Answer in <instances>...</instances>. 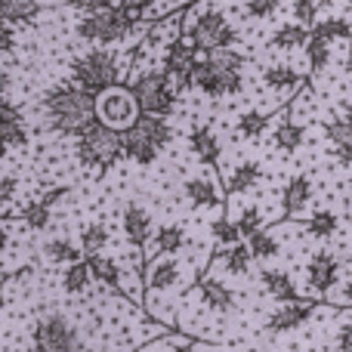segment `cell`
Returning <instances> with one entry per match:
<instances>
[{"instance_id":"cell-16","label":"cell","mask_w":352,"mask_h":352,"mask_svg":"<svg viewBox=\"0 0 352 352\" xmlns=\"http://www.w3.org/2000/svg\"><path fill=\"white\" fill-rule=\"evenodd\" d=\"M198 294H201V300H204L207 309L217 312V316H226V312H232V306H235V294H232L223 281H213V278L201 281Z\"/></svg>"},{"instance_id":"cell-6","label":"cell","mask_w":352,"mask_h":352,"mask_svg":"<svg viewBox=\"0 0 352 352\" xmlns=\"http://www.w3.org/2000/svg\"><path fill=\"white\" fill-rule=\"evenodd\" d=\"M78 158L84 167H96V170L111 167L121 158V130L93 121L78 133Z\"/></svg>"},{"instance_id":"cell-14","label":"cell","mask_w":352,"mask_h":352,"mask_svg":"<svg viewBox=\"0 0 352 352\" xmlns=\"http://www.w3.org/2000/svg\"><path fill=\"white\" fill-rule=\"evenodd\" d=\"M124 232H127L130 244H136V248H142V244L148 241V235H152V217H148V210L142 204H127L124 207Z\"/></svg>"},{"instance_id":"cell-41","label":"cell","mask_w":352,"mask_h":352,"mask_svg":"<svg viewBox=\"0 0 352 352\" xmlns=\"http://www.w3.org/2000/svg\"><path fill=\"white\" fill-rule=\"evenodd\" d=\"M291 12H294V19H297V25H312L316 22V12H318V0H294V6H291Z\"/></svg>"},{"instance_id":"cell-33","label":"cell","mask_w":352,"mask_h":352,"mask_svg":"<svg viewBox=\"0 0 352 352\" xmlns=\"http://www.w3.org/2000/svg\"><path fill=\"white\" fill-rule=\"evenodd\" d=\"M306 56H309V68L312 72H324L328 68V62H331V43L324 41V37H318V34H312L309 31V37H306Z\"/></svg>"},{"instance_id":"cell-30","label":"cell","mask_w":352,"mask_h":352,"mask_svg":"<svg viewBox=\"0 0 352 352\" xmlns=\"http://www.w3.org/2000/svg\"><path fill=\"white\" fill-rule=\"evenodd\" d=\"M306 37H309V31H306L303 25L285 22L278 31H275L272 47H275V50H297V47H303V43H306Z\"/></svg>"},{"instance_id":"cell-34","label":"cell","mask_w":352,"mask_h":352,"mask_svg":"<svg viewBox=\"0 0 352 352\" xmlns=\"http://www.w3.org/2000/svg\"><path fill=\"white\" fill-rule=\"evenodd\" d=\"M312 34L324 37V41H349V19H322V22H312Z\"/></svg>"},{"instance_id":"cell-13","label":"cell","mask_w":352,"mask_h":352,"mask_svg":"<svg viewBox=\"0 0 352 352\" xmlns=\"http://www.w3.org/2000/svg\"><path fill=\"white\" fill-rule=\"evenodd\" d=\"M28 142V130H25V118L6 96H0V155L10 148H22Z\"/></svg>"},{"instance_id":"cell-35","label":"cell","mask_w":352,"mask_h":352,"mask_svg":"<svg viewBox=\"0 0 352 352\" xmlns=\"http://www.w3.org/2000/svg\"><path fill=\"white\" fill-rule=\"evenodd\" d=\"M87 285H90V269H87V263L84 260L68 263L65 275H62V287H65V294H80V291H87Z\"/></svg>"},{"instance_id":"cell-43","label":"cell","mask_w":352,"mask_h":352,"mask_svg":"<svg viewBox=\"0 0 352 352\" xmlns=\"http://www.w3.org/2000/svg\"><path fill=\"white\" fill-rule=\"evenodd\" d=\"M213 238H217V241H223V244L241 241V235H238V229H235V223H232V219H217V223H213Z\"/></svg>"},{"instance_id":"cell-28","label":"cell","mask_w":352,"mask_h":352,"mask_svg":"<svg viewBox=\"0 0 352 352\" xmlns=\"http://www.w3.org/2000/svg\"><path fill=\"white\" fill-rule=\"evenodd\" d=\"M328 136H331V142H334V148H337L340 164L349 167V115L328 121Z\"/></svg>"},{"instance_id":"cell-2","label":"cell","mask_w":352,"mask_h":352,"mask_svg":"<svg viewBox=\"0 0 352 352\" xmlns=\"http://www.w3.org/2000/svg\"><path fill=\"white\" fill-rule=\"evenodd\" d=\"M43 115L56 133L78 136L96 121V102H93V93L74 84H62L43 93Z\"/></svg>"},{"instance_id":"cell-15","label":"cell","mask_w":352,"mask_h":352,"mask_svg":"<svg viewBox=\"0 0 352 352\" xmlns=\"http://www.w3.org/2000/svg\"><path fill=\"white\" fill-rule=\"evenodd\" d=\"M337 275H340V263H337L334 254L322 250V254L312 256V263H309V285L316 287V291H328V287L337 281Z\"/></svg>"},{"instance_id":"cell-48","label":"cell","mask_w":352,"mask_h":352,"mask_svg":"<svg viewBox=\"0 0 352 352\" xmlns=\"http://www.w3.org/2000/svg\"><path fill=\"white\" fill-rule=\"evenodd\" d=\"M337 349H340V352H352V334H349V324H343L340 334H337Z\"/></svg>"},{"instance_id":"cell-51","label":"cell","mask_w":352,"mask_h":352,"mask_svg":"<svg viewBox=\"0 0 352 352\" xmlns=\"http://www.w3.org/2000/svg\"><path fill=\"white\" fill-rule=\"evenodd\" d=\"M6 244H10V235H6V229H3V226H0V256H3Z\"/></svg>"},{"instance_id":"cell-42","label":"cell","mask_w":352,"mask_h":352,"mask_svg":"<svg viewBox=\"0 0 352 352\" xmlns=\"http://www.w3.org/2000/svg\"><path fill=\"white\" fill-rule=\"evenodd\" d=\"M281 0H244V12L250 19H269L275 10H278Z\"/></svg>"},{"instance_id":"cell-46","label":"cell","mask_w":352,"mask_h":352,"mask_svg":"<svg viewBox=\"0 0 352 352\" xmlns=\"http://www.w3.org/2000/svg\"><path fill=\"white\" fill-rule=\"evenodd\" d=\"M12 47H16V31H12V25L0 22V56L12 53Z\"/></svg>"},{"instance_id":"cell-9","label":"cell","mask_w":352,"mask_h":352,"mask_svg":"<svg viewBox=\"0 0 352 352\" xmlns=\"http://www.w3.org/2000/svg\"><path fill=\"white\" fill-rule=\"evenodd\" d=\"M93 102H96V121L105 124V127H115V130L130 127V124H133V118L140 115V109H136L130 90H127V87H121V84L105 87L102 93H96V96H93Z\"/></svg>"},{"instance_id":"cell-25","label":"cell","mask_w":352,"mask_h":352,"mask_svg":"<svg viewBox=\"0 0 352 352\" xmlns=\"http://www.w3.org/2000/svg\"><path fill=\"white\" fill-rule=\"evenodd\" d=\"M244 248H248L250 260H272V256H278V241H275V235L266 229L250 232Z\"/></svg>"},{"instance_id":"cell-40","label":"cell","mask_w":352,"mask_h":352,"mask_svg":"<svg viewBox=\"0 0 352 352\" xmlns=\"http://www.w3.org/2000/svg\"><path fill=\"white\" fill-rule=\"evenodd\" d=\"M235 229H238V235L241 238H248L250 232L263 229V213L256 210V207H244V213L235 219Z\"/></svg>"},{"instance_id":"cell-10","label":"cell","mask_w":352,"mask_h":352,"mask_svg":"<svg viewBox=\"0 0 352 352\" xmlns=\"http://www.w3.org/2000/svg\"><path fill=\"white\" fill-rule=\"evenodd\" d=\"M80 334L65 316H47L34 328V352H78Z\"/></svg>"},{"instance_id":"cell-38","label":"cell","mask_w":352,"mask_h":352,"mask_svg":"<svg viewBox=\"0 0 352 352\" xmlns=\"http://www.w3.org/2000/svg\"><path fill=\"white\" fill-rule=\"evenodd\" d=\"M306 229H309L316 238H331L337 229H340V219H337L331 210H318L316 217L306 223Z\"/></svg>"},{"instance_id":"cell-52","label":"cell","mask_w":352,"mask_h":352,"mask_svg":"<svg viewBox=\"0 0 352 352\" xmlns=\"http://www.w3.org/2000/svg\"><path fill=\"white\" fill-rule=\"evenodd\" d=\"M78 352H90V349H84V346H80V349H78Z\"/></svg>"},{"instance_id":"cell-37","label":"cell","mask_w":352,"mask_h":352,"mask_svg":"<svg viewBox=\"0 0 352 352\" xmlns=\"http://www.w3.org/2000/svg\"><path fill=\"white\" fill-rule=\"evenodd\" d=\"M105 244H109L105 226H87V229L80 232V254H99Z\"/></svg>"},{"instance_id":"cell-24","label":"cell","mask_w":352,"mask_h":352,"mask_svg":"<svg viewBox=\"0 0 352 352\" xmlns=\"http://www.w3.org/2000/svg\"><path fill=\"white\" fill-rule=\"evenodd\" d=\"M87 269H90V275L96 281H102V285L109 287H118L121 285V269H118L115 260H109V256H99V254H87Z\"/></svg>"},{"instance_id":"cell-20","label":"cell","mask_w":352,"mask_h":352,"mask_svg":"<svg viewBox=\"0 0 352 352\" xmlns=\"http://www.w3.org/2000/svg\"><path fill=\"white\" fill-rule=\"evenodd\" d=\"M263 84L275 93H291L294 87L303 84V78L291 65H269V68H263Z\"/></svg>"},{"instance_id":"cell-44","label":"cell","mask_w":352,"mask_h":352,"mask_svg":"<svg viewBox=\"0 0 352 352\" xmlns=\"http://www.w3.org/2000/svg\"><path fill=\"white\" fill-rule=\"evenodd\" d=\"M152 3V0H118V6H121L124 12H127L133 22H140L142 19V12H146V6Z\"/></svg>"},{"instance_id":"cell-11","label":"cell","mask_w":352,"mask_h":352,"mask_svg":"<svg viewBox=\"0 0 352 352\" xmlns=\"http://www.w3.org/2000/svg\"><path fill=\"white\" fill-rule=\"evenodd\" d=\"M195 59H198V50H195V43L188 41L186 34H179L170 47H167V53H164V74L173 80L176 90H186V87H188V72H192Z\"/></svg>"},{"instance_id":"cell-7","label":"cell","mask_w":352,"mask_h":352,"mask_svg":"<svg viewBox=\"0 0 352 352\" xmlns=\"http://www.w3.org/2000/svg\"><path fill=\"white\" fill-rule=\"evenodd\" d=\"M182 34L195 43L198 53L229 50V47H235V41H238L235 25H232L229 19H226L223 12H217V10H204V12H198L195 19H188V25H186Z\"/></svg>"},{"instance_id":"cell-23","label":"cell","mask_w":352,"mask_h":352,"mask_svg":"<svg viewBox=\"0 0 352 352\" xmlns=\"http://www.w3.org/2000/svg\"><path fill=\"white\" fill-rule=\"evenodd\" d=\"M263 287H266L269 294H272L275 300H297V287H294V278L287 272H281V269H266V272L260 275Z\"/></svg>"},{"instance_id":"cell-29","label":"cell","mask_w":352,"mask_h":352,"mask_svg":"<svg viewBox=\"0 0 352 352\" xmlns=\"http://www.w3.org/2000/svg\"><path fill=\"white\" fill-rule=\"evenodd\" d=\"M266 127H269V115H266V111L250 109V111H244V115L238 118L235 133L244 136V140H260V136L266 133Z\"/></svg>"},{"instance_id":"cell-18","label":"cell","mask_w":352,"mask_h":352,"mask_svg":"<svg viewBox=\"0 0 352 352\" xmlns=\"http://www.w3.org/2000/svg\"><path fill=\"white\" fill-rule=\"evenodd\" d=\"M188 146H192V152L198 155L204 164H217L219 161V140L210 127H195L192 133H188Z\"/></svg>"},{"instance_id":"cell-47","label":"cell","mask_w":352,"mask_h":352,"mask_svg":"<svg viewBox=\"0 0 352 352\" xmlns=\"http://www.w3.org/2000/svg\"><path fill=\"white\" fill-rule=\"evenodd\" d=\"M65 3L74 6V10L90 12V10H102V6H115V0H65Z\"/></svg>"},{"instance_id":"cell-12","label":"cell","mask_w":352,"mask_h":352,"mask_svg":"<svg viewBox=\"0 0 352 352\" xmlns=\"http://www.w3.org/2000/svg\"><path fill=\"white\" fill-rule=\"evenodd\" d=\"M316 312H318V303H309V300H287V306H278V309L269 316L266 331H272V334L297 331L300 324H306Z\"/></svg>"},{"instance_id":"cell-32","label":"cell","mask_w":352,"mask_h":352,"mask_svg":"<svg viewBox=\"0 0 352 352\" xmlns=\"http://www.w3.org/2000/svg\"><path fill=\"white\" fill-rule=\"evenodd\" d=\"M217 260L223 263L232 275H244V272H248V266H250V254H248V248H244L241 241L226 244V250H223V254H217Z\"/></svg>"},{"instance_id":"cell-39","label":"cell","mask_w":352,"mask_h":352,"mask_svg":"<svg viewBox=\"0 0 352 352\" xmlns=\"http://www.w3.org/2000/svg\"><path fill=\"white\" fill-rule=\"evenodd\" d=\"M22 219L31 226V229H37V232L47 229V223H50V204L43 198L41 201H31V204L22 210Z\"/></svg>"},{"instance_id":"cell-53","label":"cell","mask_w":352,"mask_h":352,"mask_svg":"<svg viewBox=\"0 0 352 352\" xmlns=\"http://www.w3.org/2000/svg\"><path fill=\"white\" fill-rule=\"evenodd\" d=\"M31 352H34V349H31Z\"/></svg>"},{"instance_id":"cell-3","label":"cell","mask_w":352,"mask_h":352,"mask_svg":"<svg viewBox=\"0 0 352 352\" xmlns=\"http://www.w3.org/2000/svg\"><path fill=\"white\" fill-rule=\"evenodd\" d=\"M170 140H173V130L164 118L142 115L140 111V115L133 118V124L121 130V155L130 161H136V164L148 167V164H155V158H158L167 146H170Z\"/></svg>"},{"instance_id":"cell-22","label":"cell","mask_w":352,"mask_h":352,"mask_svg":"<svg viewBox=\"0 0 352 352\" xmlns=\"http://www.w3.org/2000/svg\"><path fill=\"white\" fill-rule=\"evenodd\" d=\"M176 281H179V263L173 256H164L148 269V287L152 291H170Z\"/></svg>"},{"instance_id":"cell-17","label":"cell","mask_w":352,"mask_h":352,"mask_svg":"<svg viewBox=\"0 0 352 352\" xmlns=\"http://www.w3.org/2000/svg\"><path fill=\"white\" fill-rule=\"evenodd\" d=\"M312 195H316V188H312V179H309V176H294V179L285 186V195H281V207H285V213H297V210H303V207L309 204Z\"/></svg>"},{"instance_id":"cell-50","label":"cell","mask_w":352,"mask_h":352,"mask_svg":"<svg viewBox=\"0 0 352 352\" xmlns=\"http://www.w3.org/2000/svg\"><path fill=\"white\" fill-rule=\"evenodd\" d=\"M167 352H195V343H176V346H170Z\"/></svg>"},{"instance_id":"cell-8","label":"cell","mask_w":352,"mask_h":352,"mask_svg":"<svg viewBox=\"0 0 352 352\" xmlns=\"http://www.w3.org/2000/svg\"><path fill=\"white\" fill-rule=\"evenodd\" d=\"M136 28V22L121 10V6H102L90 10L78 19V34L87 43H118Z\"/></svg>"},{"instance_id":"cell-4","label":"cell","mask_w":352,"mask_h":352,"mask_svg":"<svg viewBox=\"0 0 352 352\" xmlns=\"http://www.w3.org/2000/svg\"><path fill=\"white\" fill-rule=\"evenodd\" d=\"M121 62H118L115 53H109V50H87L84 56H78V59L72 62V80L74 87H80V90L87 93H102L105 87H115L121 84Z\"/></svg>"},{"instance_id":"cell-31","label":"cell","mask_w":352,"mask_h":352,"mask_svg":"<svg viewBox=\"0 0 352 352\" xmlns=\"http://www.w3.org/2000/svg\"><path fill=\"white\" fill-rule=\"evenodd\" d=\"M43 256L50 263H74L80 260V248L74 241H68V238H50L43 244Z\"/></svg>"},{"instance_id":"cell-21","label":"cell","mask_w":352,"mask_h":352,"mask_svg":"<svg viewBox=\"0 0 352 352\" xmlns=\"http://www.w3.org/2000/svg\"><path fill=\"white\" fill-rule=\"evenodd\" d=\"M186 198L195 207H217L219 204L217 182L207 179V176H192V179H186Z\"/></svg>"},{"instance_id":"cell-36","label":"cell","mask_w":352,"mask_h":352,"mask_svg":"<svg viewBox=\"0 0 352 352\" xmlns=\"http://www.w3.org/2000/svg\"><path fill=\"white\" fill-rule=\"evenodd\" d=\"M186 248V232L179 229V226H164V229H158V235H155V250L158 254H176V250Z\"/></svg>"},{"instance_id":"cell-26","label":"cell","mask_w":352,"mask_h":352,"mask_svg":"<svg viewBox=\"0 0 352 352\" xmlns=\"http://www.w3.org/2000/svg\"><path fill=\"white\" fill-rule=\"evenodd\" d=\"M260 179H263V164L244 161V164H238L229 176V192H250Z\"/></svg>"},{"instance_id":"cell-19","label":"cell","mask_w":352,"mask_h":352,"mask_svg":"<svg viewBox=\"0 0 352 352\" xmlns=\"http://www.w3.org/2000/svg\"><path fill=\"white\" fill-rule=\"evenodd\" d=\"M41 16V0H0V22L19 25Z\"/></svg>"},{"instance_id":"cell-5","label":"cell","mask_w":352,"mask_h":352,"mask_svg":"<svg viewBox=\"0 0 352 352\" xmlns=\"http://www.w3.org/2000/svg\"><path fill=\"white\" fill-rule=\"evenodd\" d=\"M130 96L142 115H161L167 118L176 105V87L164 72H140L130 80Z\"/></svg>"},{"instance_id":"cell-27","label":"cell","mask_w":352,"mask_h":352,"mask_svg":"<svg viewBox=\"0 0 352 352\" xmlns=\"http://www.w3.org/2000/svg\"><path fill=\"white\" fill-rule=\"evenodd\" d=\"M272 146L278 148V152H287V155L297 152V148L303 146V127L294 121H281L272 133Z\"/></svg>"},{"instance_id":"cell-45","label":"cell","mask_w":352,"mask_h":352,"mask_svg":"<svg viewBox=\"0 0 352 352\" xmlns=\"http://www.w3.org/2000/svg\"><path fill=\"white\" fill-rule=\"evenodd\" d=\"M19 192V179L16 176H0V204H10Z\"/></svg>"},{"instance_id":"cell-1","label":"cell","mask_w":352,"mask_h":352,"mask_svg":"<svg viewBox=\"0 0 352 352\" xmlns=\"http://www.w3.org/2000/svg\"><path fill=\"white\" fill-rule=\"evenodd\" d=\"M188 87H198L207 96H235L244 87V56L235 50H213L195 59L188 72Z\"/></svg>"},{"instance_id":"cell-49","label":"cell","mask_w":352,"mask_h":352,"mask_svg":"<svg viewBox=\"0 0 352 352\" xmlns=\"http://www.w3.org/2000/svg\"><path fill=\"white\" fill-rule=\"evenodd\" d=\"M6 90H10V74H6L3 68H0V96H3Z\"/></svg>"}]
</instances>
